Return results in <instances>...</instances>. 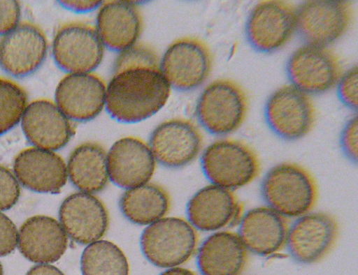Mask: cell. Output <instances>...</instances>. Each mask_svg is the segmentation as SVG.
Wrapping results in <instances>:
<instances>
[{
	"mask_svg": "<svg viewBox=\"0 0 358 275\" xmlns=\"http://www.w3.org/2000/svg\"><path fill=\"white\" fill-rule=\"evenodd\" d=\"M338 233L336 221L324 212L306 213L287 230V250L296 262L309 265L321 260L331 248Z\"/></svg>",
	"mask_w": 358,
	"mask_h": 275,
	"instance_id": "10",
	"label": "cell"
},
{
	"mask_svg": "<svg viewBox=\"0 0 358 275\" xmlns=\"http://www.w3.org/2000/svg\"><path fill=\"white\" fill-rule=\"evenodd\" d=\"M24 89L14 82L0 78V135L20 121L27 107Z\"/></svg>",
	"mask_w": 358,
	"mask_h": 275,
	"instance_id": "28",
	"label": "cell"
},
{
	"mask_svg": "<svg viewBox=\"0 0 358 275\" xmlns=\"http://www.w3.org/2000/svg\"><path fill=\"white\" fill-rule=\"evenodd\" d=\"M26 275H64V274L53 265L41 264L32 267Z\"/></svg>",
	"mask_w": 358,
	"mask_h": 275,
	"instance_id": "35",
	"label": "cell"
},
{
	"mask_svg": "<svg viewBox=\"0 0 358 275\" xmlns=\"http://www.w3.org/2000/svg\"><path fill=\"white\" fill-rule=\"evenodd\" d=\"M69 237L55 218L36 215L21 225L17 237L18 248L28 260L35 263H51L64 254Z\"/></svg>",
	"mask_w": 358,
	"mask_h": 275,
	"instance_id": "20",
	"label": "cell"
},
{
	"mask_svg": "<svg viewBox=\"0 0 358 275\" xmlns=\"http://www.w3.org/2000/svg\"><path fill=\"white\" fill-rule=\"evenodd\" d=\"M66 167L71 182L81 192L96 193L108 183L107 154L99 143L87 142L76 147Z\"/></svg>",
	"mask_w": 358,
	"mask_h": 275,
	"instance_id": "25",
	"label": "cell"
},
{
	"mask_svg": "<svg viewBox=\"0 0 358 275\" xmlns=\"http://www.w3.org/2000/svg\"><path fill=\"white\" fill-rule=\"evenodd\" d=\"M83 275H129V265L122 250L113 242L99 239L85 248L80 257Z\"/></svg>",
	"mask_w": 358,
	"mask_h": 275,
	"instance_id": "27",
	"label": "cell"
},
{
	"mask_svg": "<svg viewBox=\"0 0 358 275\" xmlns=\"http://www.w3.org/2000/svg\"><path fill=\"white\" fill-rule=\"evenodd\" d=\"M59 218L68 237L88 245L101 239L109 223L108 211L94 195L77 192L69 195L60 205Z\"/></svg>",
	"mask_w": 358,
	"mask_h": 275,
	"instance_id": "14",
	"label": "cell"
},
{
	"mask_svg": "<svg viewBox=\"0 0 358 275\" xmlns=\"http://www.w3.org/2000/svg\"><path fill=\"white\" fill-rule=\"evenodd\" d=\"M357 117L350 119L344 126L340 144L345 156L352 163H357Z\"/></svg>",
	"mask_w": 358,
	"mask_h": 275,
	"instance_id": "31",
	"label": "cell"
},
{
	"mask_svg": "<svg viewBox=\"0 0 358 275\" xmlns=\"http://www.w3.org/2000/svg\"><path fill=\"white\" fill-rule=\"evenodd\" d=\"M246 260L247 250L240 238L227 231L208 236L199 248L196 256L202 275H238Z\"/></svg>",
	"mask_w": 358,
	"mask_h": 275,
	"instance_id": "24",
	"label": "cell"
},
{
	"mask_svg": "<svg viewBox=\"0 0 358 275\" xmlns=\"http://www.w3.org/2000/svg\"><path fill=\"white\" fill-rule=\"evenodd\" d=\"M20 13L18 1H0V35H6L18 25Z\"/></svg>",
	"mask_w": 358,
	"mask_h": 275,
	"instance_id": "32",
	"label": "cell"
},
{
	"mask_svg": "<svg viewBox=\"0 0 358 275\" xmlns=\"http://www.w3.org/2000/svg\"><path fill=\"white\" fill-rule=\"evenodd\" d=\"M106 92V84L99 75L69 73L59 82L55 96L57 107L66 117L86 121L102 111Z\"/></svg>",
	"mask_w": 358,
	"mask_h": 275,
	"instance_id": "16",
	"label": "cell"
},
{
	"mask_svg": "<svg viewBox=\"0 0 358 275\" xmlns=\"http://www.w3.org/2000/svg\"><path fill=\"white\" fill-rule=\"evenodd\" d=\"M287 225L282 216L269 207L247 211L238 228V237L246 250L267 256L280 250L285 243Z\"/></svg>",
	"mask_w": 358,
	"mask_h": 275,
	"instance_id": "23",
	"label": "cell"
},
{
	"mask_svg": "<svg viewBox=\"0 0 358 275\" xmlns=\"http://www.w3.org/2000/svg\"><path fill=\"white\" fill-rule=\"evenodd\" d=\"M159 275H196L189 269L175 267L169 268L168 269L162 272Z\"/></svg>",
	"mask_w": 358,
	"mask_h": 275,
	"instance_id": "36",
	"label": "cell"
},
{
	"mask_svg": "<svg viewBox=\"0 0 358 275\" xmlns=\"http://www.w3.org/2000/svg\"><path fill=\"white\" fill-rule=\"evenodd\" d=\"M48 50L44 33L31 23L18 24L0 42V65L14 77L27 76L43 62Z\"/></svg>",
	"mask_w": 358,
	"mask_h": 275,
	"instance_id": "17",
	"label": "cell"
},
{
	"mask_svg": "<svg viewBox=\"0 0 358 275\" xmlns=\"http://www.w3.org/2000/svg\"><path fill=\"white\" fill-rule=\"evenodd\" d=\"M0 275H3V269L1 263L0 262Z\"/></svg>",
	"mask_w": 358,
	"mask_h": 275,
	"instance_id": "37",
	"label": "cell"
},
{
	"mask_svg": "<svg viewBox=\"0 0 358 275\" xmlns=\"http://www.w3.org/2000/svg\"><path fill=\"white\" fill-rule=\"evenodd\" d=\"M352 18L347 1H308L295 11V30L307 45L324 47L341 37Z\"/></svg>",
	"mask_w": 358,
	"mask_h": 275,
	"instance_id": "6",
	"label": "cell"
},
{
	"mask_svg": "<svg viewBox=\"0 0 358 275\" xmlns=\"http://www.w3.org/2000/svg\"><path fill=\"white\" fill-rule=\"evenodd\" d=\"M142 26L138 8L129 1H108L96 17V31L103 44L115 52H122L134 46Z\"/></svg>",
	"mask_w": 358,
	"mask_h": 275,
	"instance_id": "21",
	"label": "cell"
},
{
	"mask_svg": "<svg viewBox=\"0 0 358 275\" xmlns=\"http://www.w3.org/2000/svg\"><path fill=\"white\" fill-rule=\"evenodd\" d=\"M341 101L352 110L357 109V68L348 70L341 79L338 87Z\"/></svg>",
	"mask_w": 358,
	"mask_h": 275,
	"instance_id": "30",
	"label": "cell"
},
{
	"mask_svg": "<svg viewBox=\"0 0 358 275\" xmlns=\"http://www.w3.org/2000/svg\"><path fill=\"white\" fill-rule=\"evenodd\" d=\"M20 188L10 169L0 165V211L10 209L17 202Z\"/></svg>",
	"mask_w": 358,
	"mask_h": 275,
	"instance_id": "29",
	"label": "cell"
},
{
	"mask_svg": "<svg viewBox=\"0 0 358 275\" xmlns=\"http://www.w3.org/2000/svg\"><path fill=\"white\" fill-rule=\"evenodd\" d=\"M295 30V10L280 1H264L250 12L245 25L251 46L260 52H271L282 47Z\"/></svg>",
	"mask_w": 358,
	"mask_h": 275,
	"instance_id": "13",
	"label": "cell"
},
{
	"mask_svg": "<svg viewBox=\"0 0 358 275\" xmlns=\"http://www.w3.org/2000/svg\"><path fill=\"white\" fill-rule=\"evenodd\" d=\"M260 192L268 207L283 218L308 213L317 198L316 186L310 174L289 163L271 168L262 179Z\"/></svg>",
	"mask_w": 358,
	"mask_h": 275,
	"instance_id": "2",
	"label": "cell"
},
{
	"mask_svg": "<svg viewBox=\"0 0 358 275\" xmlns=\"http://www.w3.org/2000/svg\"><path fill=\"white\" fill-rule=\"evenodd\" d=\"M18 232L14 223L0 212V257L10 254L17 244Z\"/></svg>",
	"mask_w": 358,
	"mask_h": 275,
	"instance_id": "33",
	"label": "cell"
},
{
	"mask_svg": "<svg viewBox=\"0 0 358 275\" xmlns=\"http://www.w3.org/2000/svg\"><path fill=\"white\" fill-rule=\"evenodd\" d=\"M21 124L27 140L37 148L48 151L63 148L75 133L68 117L48 100H36L27 105Z\"/></svg>",
	"mask_w": 358,
	"mask_h": 275,
	"instance_id": "18",
	"label": "cell"
},
{
	"mask_svg": "<svg viewBox=\"0 0 358 275\" xmlns=\"http://www.w3.org/2000/svg\"><path fill=\"white\" fill-rule=\"evenodd\" d=\"M197 235L193 226L178 217H163L143 231L140 246L153 265L172 268L187 262L193 255Z\"/></svg>",
	"mask_w": 358,
	"mask_h": 275,
	"instance_id": "3",
	"label": "cell"
},
{
	"mask_svg": "<svg viewBox=\"0 0 358 275\" xmlns=\"http://www.w3.org/2000/svg\"><path fill=\"white\" fill-rule=\"evenodd\" d=\"M212 56L201 40L185 37L169 46L161 61V70L170 85L187 91L201 86L212 68Z\"/></svg>",
	"mask_w": 358,
	"mask_h": 275,
	"instance_id": "8",
	"label": "cell"
},
{
	"mask_svg": "<svg viewBox=\"0 0 358 275\" xmlns=\"http://www.w3.org/2000/svg\"><path fill=\"white\" fill-rule=\"evenodd\" d=\"M64 7L76 12H87L95 9L101 3V1H61Z\"/></svg>",
	"mask_w": 358,
	"mask_h": 275,
	"instance_id": "34",
	"label": "cell"
},
{
	"mask_svg": "<svg viewBox=\"0 0 358 275\" xmlns=\"http://www.w3.org/2000/svg\"><path fill=\"white\" fill-rule=\"evenodd\" d=\"M15 176L26 188L41 193H57L68 179L64 159L56 153L36 147L21 151L13 163Z\"/></svg>",
	"mask_w": 358,
	"mask_h": 275,
	"instance_id": "19",
	"label": "cell"
},
{
	"mask_svg": "<svg viewBox=\"0 0 358 275\" xmlns=\"http://www.w3.org/2000/svg\"><path fill=\"white\" fill-rule=\"evenodd\" d=\"M159 64L154 50L143 44L120 52L106 87V107L112 118L122 123L138 122L166 104L170 84Z\"/></svg>",
	"mask_w": 358,
	"mask_h": 275,
	"instance_id": "1",
	"label": "cell"
},
{
	"mask_svg": "<svg viewBox=\"0 0 358 275\" xmlns=\"http://www.w3.org/2000/svg\"><path fill=\"white\" fill-rule=\"evenodd\" d=\"M104 45L94 27L81 22L66 24L59 29L52 43L57 65L71 73H85L101 64Z\"/></svg>",
	"mask_w": 358,
	"mask_h": 275,
	"instance_id": "7",
	"label": "cell"
},
{
	"mask_svg": "<svg viewBox=\"0 0 358 275\" xmlns=\"http://www.w3.org/2000/svg\"><path fill=\"white\" fill-rule=\"evenodd\" d=\"M155 167L149 146L138 138L129 136L117 140L107 154L109 179L127 190L148 184Z\"/></svg>",
	"mask_w": 358,
	"mask_h": 275,
	"instance_id": "15",
	"label": "cell"
},
{
	"mask_svg": "<svg viewBox=\"0 0 358 275\" xmlns=\"http://www.w3.org/2000/svg\"><path fill=\"white\" fill-rule=\"evenodd\" d=\"M247 108L245 94L237 84L228 80H217L208 84L200 95L196 114L207 131L224 135L242 124Z\"/></svg>",
	"mask_w": 358,
	"mask_h": 275,
	"instance_id": "5",
	"label": "cell"
},
{
	"mask_svg": "<svg viewBox=\"0 0 358 275\" xmlns=\"http://www.w3.org/2000/svg\"><path fill=\"white\" fill-rule=\"evenodd\" d=\"M201 145V135L194 123L184 119H172L153 130L148 146L159 164L169 168H179L194 160Z\"/></svg>",
	"mask_w": 358,
	"mask_h": 275,
	"instance_id": "11",
	"label": "cell"
},
{
	"mask_svg": "<svg viewBox=\"0 0 358 275\" xmlns=\"http://www.w3.org/2000/svg\"><path fill=\"white\" fill-rule=\"evenodd\" d=\"M265 119L269 128L279 137L295 140L311 129L315 111L308 96L294 86H284L268 98Z\"/></svg>",
	"mask_w": 358,
	"mask_h": 275,
	"instance_id": "9",
	"label": "cell"
},
{
	"mask_svg": "<svg viewBox=\"0 0 358 275\" xmlns=\"http://www.w3.org/2000/svg\"><path fill=\"white\" fill-rule=\"evenodd\" d=\"M240 210L231 191L212 184L194 193L187 202L186 212L193 227L210 232L234 223Z\"/></svg>",
	"mask_w": 358,
	"mask_h": 275,
	"instance_id": "22",
	"label": "cell"
},
{
	"mask_svg": "<svg viewBox=\"0 0 358 275\" xmlns=\"http://www.w3.org/2000/svg\"><path fill=\"white\" fill-rule=\"evenodd\" d=\"M294 87L306 94H321L334 86L341 75L335 55L325 47L306 45L296 50L287 64Z\"/></svg>",
	"mask_w": 358,
	"mask_h": 275,
	"instance_id": "12",
	"label": "cell"
},
{
	"mask_svg": "<svg viewBox=\"0 0 358 275\" xmlns=\"http://www.w3.org/2000/svg\"><path fill=\"white\" fill-rule=\"evenodd\" d=\"M119 206L130 222L148 225L164 217L170 207V199L161 186L148 183L126 190L120 197Z\"/></svg>",
	"mask_w": 358,
	"mask_h": 275,
	"instance_id": "26",
	"label": "cell"
},
{
	"mask_svg": "<svg viewBox=\"0 0 358 275\" xmlns=\"http://www.w3.org/2000/svg\"><path fill=\"white\" fill-rule=\"evenodd\" d=\"M203 174L213 184L231 191L254 179L259 171L255 153L242 142L220 140L210 144L201 158Z\"/></svg>",
	"mask_w": 358,
	"mask_h": 275,
	"instance_id": "4",
	"label": "cell"
}]
</instances>
